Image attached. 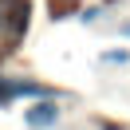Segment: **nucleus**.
<instances>
[{
	"instance_id": "3",
	"label": "nucleus",
	"mask_w": 130,
	"mask_h": 130,
	"mask_svg": "<svg viewBox=\"0 0 130 130\" xmlns=\"http://www.w3.org/2000/svg\"><path fill=\"white\" fill-rule=\"evenodd\" d=\"M40 95H51V91L32 83V79H8V75H0V106H12L16 99H40Z\"/></svg>"
},
{
	"instance_id": "2",
	"label": "nucleus",
	"mask_w": 130,
	"mask_h": 130,
	"mask_svg": "<svg viewBox=\"0 0 130 130\" xmlns=\"http://www.w3.org/2000/svg\"><path fill=\"white\" fill-rule=\"evenodd\" d=\"M59 118H63V110H59V99H55V95H40V99L24 110V126H28V130H55Z\"/></svg>"
},
{
	"instance_id": "1",
	"label": "nucleus",
	"mask_w": 130,
	"mask_h": 130,
	"mask_svg": "<svg viewBox=\"0 0 130 130\" xmlns=\"http://www.w3.org/2000/svg\"><path fill=\"white\" fill-rule=\"evenodd\" d=\"M28 20H32V0H0V55L28 36Z\"/></svg>"
},
{
	"instance_id": "5",
	"label": "nucleus",
	"mask_w": 130,
	"mask_h": 130,
	"mask_svg": "<svg viewBox=\"0 0 130 130\" xmlns=\"http://www.w3.org/2000/svg\"><path fill=\"white\" fill-rule=\"evenodd\" d=\"M118 32H122V36H126V40H130V20H126V24H122V28H118Z\"/></svg>"
},
{
	"instance_id": "4",
	"label": "nucleus",
	"mask_w": 130,
	"mask_h": 130,
	"mask_svg": "<svg viewBox=\"0 0 130 130\" xmlns=\"http://www.w3.org/2000/svg\"><path fill=\"white\" fill-rule=\"evenodd\" d=\"M103 63H130V51H106Z\"/></svg>"
}]
</instances>
